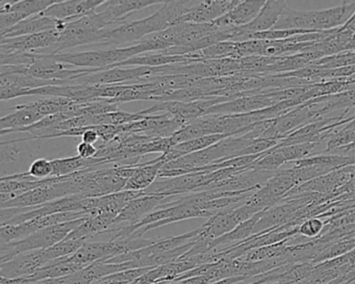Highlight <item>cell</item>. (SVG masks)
<instances>
[{"instance_id":"6da1fadb","label":"cell","mask_w":355,"mask_h":284,"mask_svg":"<svg viewBox=\"0 0 355 284\" xmlns=\"http://www.w3.org/2000/svg\"><path fill=\"white\" fill-rule=\"evenodd\" d=\"M198 1H164L161 9L138 21L128 22L114 30H107L103 33L94 47H116L121 48L123 45L136 44L139 41L150 35L157 34L167 30L170 26L180 24L182 17L190 13Z\"/></svg>"},{"instance_id":"7a4b0ae2","label":"cell","mask_w":355,"mask_h":284,"mask_svg":"<svg viewBox=\"0 0 355 284\" xmlns=\"http://www.w3.org/2000/svg\"><path fill=\"white\" fill-rule=\"evenodd\" d=\"M355 14V1L322 11H295L286 7L273 30H300L326 32L342 28Z\"/></svg>"},{"instance_id":"3957f363","label":"cell","mask_w":355,"mask_h":284,"mask_svg":"<svg viewBox=\"0 0 355 284\" xmlns=\"http://www.w3.org/2000/svg\"><path fill=\"white\" fill-rule=\"evenodd\" d=\"M107 26H110L109 22L96 11L84 17L70 20L61 33L58 42L51 48L37 53L55 55L76 46H93L98 42Z\"/></svg>"},{"instance_id":"277c9868","label":"cell","mask_w":355,"mask_h":284,"mask_svg":"<svg viewBox=\"0 0 355 284\" xmlns=\"http://www.w3.org/2000/svg\"><path fill=\"white\" fill-rule=\"evenodd\" d=\"M86 219L87 218H83V219L76 220V221L58 224V225L39 230L24 240L9 242V244H1L0 263L11 260L14 257L24 254V253L46 250V249L55 246L58 242L65 240L74 229H76L80 224L84 223Z\"/></svg>"},{"instance_id":"5b68a950","label":"cell","mask_w":355,"mask_h":284,"mask_svg":"<svg viewBox=\"0 0 355 284\" xmlns=\"http://www.w3.org/2000/svg\"><path fill=\"white\" fill-rule=\"evenodd\" d=\"M148 53L142 41H139L132 46L121 48L107 49V51H84V53H59L51 55L55 61L68 64L78 68L95 69L101 71L105 68L128 61L137 55Z\"/></svg>"},{"instance_id":"8992f818","label":"cell","mask_w":355,"mask_h":284,"mask_svg":"<svg viewBox=\"0 0 355 284\" xmlns=\"http://www.w3.org/2000/svg\"><path fill=\"white\" fill-rule=\"evenodd\" d=\"M257 211L246 203L230 207L218 211L209 218L207 223L199 227V233L196 238L198 240H214L228 232L232 231L243 222L251 219L257 215Z\"/></svg>"},{"instance_id":"52a82bcc","label":"cell","mask_w":355,"mask_h":284,"mask_svg":"<svg viewBox=\"0 0 355 284\" xmlns=\"http://www.w3.org/2000/svg\"><path fill=\"white\" fill-rule=\"evenodd\" d=\"M230 101L226 97H215V98L205 99V100L194 101V103H178V101H166L159 103L149 109L139 112L142 116L162 115L168 114L172 117L188 124L198 118L203 117L207 109L219 103Z\"/></svg>"},{"instance_id":"ba28073f","label":"cell","mask_w":355,"mask_h":284,"mask_svg":"<svg viewBox=\"0 0 355 284\" xmlns=\"http://www.w3.org/2000/svg\"><path fill=\"white\" fill-rule=\"evenodd\" d=\"M94 72H98V70L74 67L55 61L51 55H40L39 59L32 66L26 67V74L39 80L66 82L72 85L74 80Z\"/></svg>"},{"instance_id":"9c48e42d","label":"cell","mask_w":355,"mask_h":284,"mask_svg":"<svg viewBox=\"0 0 355 284\" xmlns=\"http://www.w3.org/2000/svg\"><path fill=\"white\" fill-rule=\"evenodd\" d=\"M68 176H63L60 181L49 186H41L35 188L30 192L24 193L21 196L1 203V208H30L39 205L46 204L49 202L64 198V197L72 196L71 188H70Z\"/></svg>"},{"instance_id":"30bf717a","label":"cell","mask_w":355,"mask_h":284,"mask_svg":"<svg viewBox=\"0 0 355 284\" xmlns=\"http://www.w3.org/2000/svg\"><path fill=\"white\" fill-rule=\"evenodd\" d=\"M184 122L172 117L168 114L162 115L145 116L142 120L122 125L126 134H144L151 138L169 139L182 130Z\"/></svg>"},{"instance_id":"8fae6325","label":"cell","mask_w":355,"mask_h":284,"mask_svg":"<svg viewBox=\"0 0 355 284\" xmlns=\"http://www.w3.org/2000/svg\"><path fill=\"white\" fill-rule=\"evenodd\" d=\"M64 26L55 30H47L40 34L28 35L17 38H1L0 41V53H12V51H24V53H40L51 48L59 40L61 33L65 28Z\"/></svg>"},{"instance_id":"7c38bea8","label":"cell","mask_w":355,"mask_h":284,"mask_svg":"<svg viewBox=\"0 0 355 284\" xmlns=\"http://www.w3.org/2000/svg\"><path fill=\"white\" fill-rule=\"evenodd\" d=\"M49 263L51 260L45 250L18 255L11 260L0 263L1 279L15 280L28 277Z\"/></svg>"},{"instance_id":"4fadbf2b","label":"cell","mask_w":355,"mask_h":284,"mask_svg":"<svg viewBox=\"0 0 355 284\" xmlns=\"http://www.w3.org/2000/svg\"><path fill=\"white\" fill-rule=\"evenodd\" d=\"M277 105L270 92L263 94L249 95L239 97L227 103H219L209 107L207 115H243V114L254 113L261 109H269Z\"/></svg>"},{"instance_id":"5bb4252c","label":"cell","mask_w":355,"mask_h":284,"mask_svg":"<svg viewBox=\"0 0 355 284\" xmlns=\"http://www.w3.org/2000/svg\"><path fill=\"white\" fill-rule=\"evenodd\" d=\"M69 82L43 80L28 74L13 73L0 76V99L10 100L26 96V93L34 89L47 86H67Z\"/></svg>"},{"instance_id":"9a60e30c","label":"cell","mask_w":355,"mask_h":284,"mask_svg":"<svg viewBox=\"0 0 355 284\" xmlns=\"http://www.w3.org/2000/svg\"><path fill=\"white\" fill-rule=\"evenodd\" d=\"M170 196L164 195H143L135 200L130 201L123 211L116 218L114 224L128 222V226H135L140 223L149 213L159 209L162 205L169 202Z\"/></svg>"},{"instance_id":"2e32d148","label":"cell","mask_w":355,"mask_h":284,"mask_svg":"<svg viewBox=\"0 0 355 284\" xmlns=\"http://www.w3.org/2000/svg\"><path fill=\"white\" fill-rule=\"evenodd\" d=\"M240 3L241 0L198 1L194 9L182 17L180 22L197 24H213L216 20L223 17L228 12L232 11Z\"/></svg>"},{"instance_id":"e0dca14e","label":"cell","mask_w":355,"mask_h":284,"mask_svg":"<svg viewBox=\"0 0 355 284\" xmlns=\"http://www.w3.org/2000/svg\"><path fill=\"white\" fill-rule=\"evenodd\" d=\"M103 1L105 0H57L51 7L41 14L57 20L70 21L96 11L97 8L103 5Z\"/></svg>"},{"instance_id":"ac0fdd59","label":"cell","mask_w":355,"mask_h":284,"mask_svg":"<svg viewBox=\"0 0 355 284\" xmlns=\"http://www.w3.org/2000/svg\"><path fill=\"white\" fill-rule=\"evenodd\" d=\"M11 111H13V113L5 116L0 120L1 136L15 132L21 128L30 127L45 118L38 109L36 101L26 105H16L12 107Z\"/></svg>"},{"instance_id":"d6986e66","label":"cell","mask_w":355,"mask_h":284,"mask_svg":"<svg viewBox=\"0 0 355 284\" xmlns=\"http://www.w3.org/2000/svg\"><path fill=\"white\" fill-rule=\"evenodd\" d=\"M163 5L162 0H109L103 1V5L96 9L97 13L101 14L103 17L112 26L116 22L123 20L130 13L153 7L155 5Z\"/></svg>"},{"instance_id":"ffe728a7","label":"cell","mask_w":355,"mask_h":284,"mask_svg":"<svg viewBox=\"0 0 355 284\" xmlns=\"http://www.w3.org/2000/svg\"><path fill=\"white\" fill-rule=\"evenodd\" d=\"M266 1L263 0H245L228 12L223 17L213 22L219 28H242L251 24L261 12Z\"/></svg>"},{"instance_id":"44dd1931","label":"cell","mask_w":355,"mask_h":284,"mask_svg":"<svg viewBox=\"0 0 355 284\" xmlns=\"http://www.w3.org/2000/svg\"><path fill=\"white\" fill-rule=\"evenodd\" d=\"M66 22L68 21L57 20L55 18L46 17L42 14H38L19 22L0 36L1 38H17V37L28 36V35L40 34V33L60 28Z\"/></svg>"},{"instance_id":"7402d4cb","label":"cell","mask_w":355,"mask_h":284,"mask_svg":"<svg viewBox=\"0 0 355 284\" xmlns=\"http://www.w3.org/2000/svg\"><path fill=\"white\" fill-rule=\"evenodd\" d=\"M288 5L282 0H268L251 24L242 26L246 33H261L273 30Z\"/></svg>"},{"instance_id":"603a6c76","label":"cell","mask_w":355,"mask_h":284,"mask_svg":"<svg viewBox=\"0 0 355 284\" xmlns=\"http://www.w3.org/2000/svg\"><path fill=\"white\" fill-rule=\"evenodd\" d=\"M116 215L107 213H99L97 211L95 215H90L85 220L84 223L80 224L76 229H74L67 240H84L93 238V236L103 234L110 229L116 220Z\"/></svg>"},{"instance_id":"cb8c5ba5","label":"cell","mask_w":355,"mask_h":284,"mask_svg":"<svg viewBox=\"0 0 355 284\" xmlns=\"http://www.w3.org/2000/svg\"><path fill=\"white\" fill-rule=\"evenodd\" d=\"M165 165L164 161L159 159H153L145 163H139L134 175L128 179L124 190H135V192H143L147 190L151 184L157 181L162 167Z\"/></svg>"},{"instance_id":"d4e9b609","label":"cell","mask_w":355,"mask_h":284,"mask_svg":"<svg viewBox=\"0 0 355 284\" xmlns=\"http://www.w3.org/2000/svg\"><path fill=\"white\" fill-rule=\"evenodd\" d=\"M263 213V211H259L257 215H253L251 219L243 222L238 227L234 228L232 231L228 232V233L224 234V236H220V238H216V240H211V242H209V252L215 250L218 247L223 246V245L230 244V242L238 244V242H244L245 240L250 238L253 234L255 225H257L259 220L261 219Z\"/></svg>"},{"instance_id":"484cf974","label":"cell","mask_w":355,"mask_h":284,"mask_svg":"<svg viewBox=\"0 0 355 284\" xmlns=\"http://www.w3.org/2000/svg\"><path fill=\"white\" fill-rule=\"evenodd\" d=\"M57 0H20V1H6L0 3V14L8 12H19L28 17L38 15L46 11Z\"/></svg>"},{"instance_id":"4316f807","label":"cell","mask_w":355,"mask_h":284,"mask_svg":"<svg viewBox=\"0 0 355 284\" xmlns=\"http://www.w3.org/2000/svg\"><path fill=\"white\" fill-rule=\"evenodd\" d=\"M145 116L140 113H126V112L118 111L114 113L105 114V115L90 116L91 126L113 125L122 126L132 122L142 120Z\"/></svg>"},{"instance_id":"83f0119b","label":"cell","mask_w":355,"mask_h":284,"mask_svg":"<svg viewBox=\"0 0 355 284\" xmlns=\"http://www.w3.org/2000/svg\"><path fill=\"white\" fill-rule=\"evenodd\" d=\"M353 250H355V236L351 238H342V240H338L336 244H332L331 246L318 253L311 259V263L317 265V263L348 254L349 252Z\"/></svg>"},{"instance_id":"f1b7e54d","label":"cell","mask_w":355,"mask_h":284,"mask_svg":"<svg viewBox=\"0 0 355 284\" xmlns=\"http://www.w3.org/2000/svg\"><path fill=\"white\" fill-rule=\"evenodd\" d=\"M40 55L24 51H12V53H0L1 66H32Z\"/></svg>"},{"instance_id":"f546056e","label":"cell","mask_w":355,"mask_h":284,"mask_svg":"<svg viewBox=\"0 0 355 284\" xmlns=\"http://www.w3.org/2000/svg\"><path fill=\"white\" fill-rule=\"evenodd\" d=\"M324 226L325 224L319 217L309 218L299 225L298 234L305 236V238H313L321 233Z\"/></svg>"},{"instance_id":"4dcf8cb0","label":"cell","mask_w":355,"mask_h":284,"mask_svg":"<svg viewBox=\"0 0 355 284\" xmlns=\"http://www.w3.org/2000/svg\"><path fill=\"white\" fill-rule=\"evenodd\" d=\"M1 163L16 161L20 153V149L11 143H1Z\"/></svg>"},{"instance_id":"1f68e13d","label":"cell","mask_w":355,"mask_h":284,"mask_svg":"<svg viewBox=\"0 0 355 284\" xmlns=\"http://www.w3.org/2000/svg\"><path fill=\"white\" fill-rule=\"evenodd\" d=\"M98 152V148L95 145L87 144L82 142L78 146V155L82 159H94Z\"/></svg>"},{"instance_id":"d6a6232c","label":"cell","mask_w":355,"mask_h":284,"mask_svg":"<svg viewBox=\"0 0 355 284\" xmlns=\"http://www.w3.org/2000/svg\"><path fill=\"white\" fill-rule=\"evenodd\" d=\"M98 132L95 130L94 126H88L86 127L84 134L82 136L83 142L87 144L95 145L99 140Z\"/></svg>"},{"instance_id":"836d02e7","label":"cell","mask_w":355,"mask_h":284,"mask_svg":"<svg viewBox=\"0 0 355 284\" xmlns=\"http://www.w3.org/2000/svg\"><path fill=\"white\" fill-rule=\"evenodd\" d=\"M342 30H348V32L352 33L353 35L355 34V14L349 19V21L343 26Z\"/></svg>"},{"instance_id":"e575fe53","label":"cell","mask_w":355,"mask_h":284,"mask_svg":"<svg viewBox=\"0 0 355 284\" xmlns=\"http://www.w3.org/2000/svg\"><path fill=\"white\" fill-rule=\"evenodd\" d=\"M32 284H51V280H45V281L37 282V283Z\"/></svg>"}]
</instances>
